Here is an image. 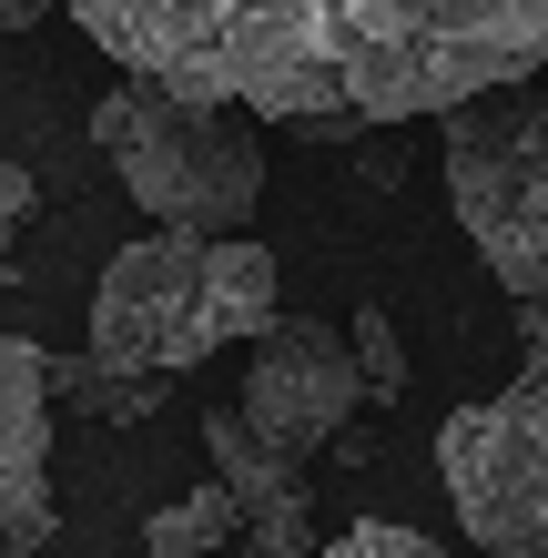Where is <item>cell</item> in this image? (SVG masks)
<instances>
[{
	"label": "cell",
	"mask_w": 548,
	"mask_h": 558,
	"mask_svg": "<svg viewBox=\"0 0 548 558\" xmlns=\"http://www.w3.org/2000/svg\"><path fill=\"white\" fill-rule=\"evenodd\" d=\"M72 21L122 82L305 143L498 102L548 61V0H72Z\"/></svg>",
	"instance_id": "6da1fadb"
},
{
	"label": "cell",
	"mask_w": 548,
	"mask_h": 558,
	"mask_svg": "<svg viewBox=\"0 0 548 558\" xmlns=\"http://www.w3.org/2000/svg\"><path fill=\"white\" fill-rule=\"evenodd\" d=\"M92 143L112 153V173L153 214V234L234 244L254 223V204H265V143H254L244 112H214V102H183V92L122 82V92L92 102Z\"/></svg>",
	"instance_id": "7a4b0ae2"
},
{
	"label": "cell",
	"mask_w": 548,
	"mask_h": 558,
	"mask_svg": "<svg viewBox=\"0 0 548 558\" xmlns=\"http://www.w3.org/2000/svg\"><path fill=\"white\" fill-rule=\"evenodd\" d=\"M437 477L488 558H548V305H519V386L437 426Z\"/></svg>",
	"instance_id": "3957f363"
},
{
	"label": "cell",
	"mask_w": 548,
	"mask_h": 558,
	"mask_svg": "<svg viewBox=\"0 0 548 558\" xmlns=\"http://www.w3.org/2000/svg\"><path fill=\"white\" fill-rule=\"evenodd\" d=\"M437 173L508 305H548V92H498V102L447 112Z\"/></svg>",
	"instance_id": "277c9868"
},
{
	"label": "cell",
	"mask_w": 548,
	"mask_h": 558,
	"mask_svg": "<svg viewBox=\"0 0 548 558\" xmlns=\"http://www.w3.org/2000/svg\"><path fill=\"white\" fill-rule=\"evenodd\" d=\"M204 275H214L204 234H133V244H112L102 284H92V366H112V376H193L214 355Z\"/></svg>",
	"instance_id": "5b68a950"
},
{
	"label": "cell",
	"mask_w": 548,
	"mask_h": 558,
	"mask_svg": "<svg viewBox=\"0 0 548 558\" xmlns=\"http://www.w3.org/2000/svg\"><path fill=\"white\" fill-rule=\"evenodd\" d=\"M366 407V376H356V345H345V325L326 315H275L265 336L244 355V426L265 437L275 457H305L345 437V416Z\"/></svg>",
	"instance_id": "8992f818"
},
{
	"label": "cell",
	"mask_w": 548,
	"mask_h": 558,
	"mask_svg": "<svg viewBox=\"0 0 548 558\" xmlns=\"http://www.w3.org/2000/svg\"><path fill=\"white\" fill-rule=\"evenodd\" d=\"M61 529L51 508V355L0 336V558H31Z\"/></svg>",
	"instance_id": "52a82bcc"
},
{
	"label": "cell",
	"mask_w": 548,
	"mask_h": 558,
	"mask_svg": "<svg viewBox=\"0 0 548 558\" xmlns=\"http://www.w3.org/2000/svg\"><path fill=\"white\" fill-rule=\"evenodd\" d=\"M204 447H214L223 498L244 508V538H254V548H265V558H326V538H315V498H305V468L254 437L244 407L204 416Z\"/></svg>",
	"instance_id": "ba28073f"
},
{
	"label": "cell",
	"mask_w": 548,
	"mask_h": 558,
	"mask_svg": "<svg viewBox=\"0 0 548 558\" xmlns=\"http://www.w3.org/2000/svg\"><path fill=\"white\" fill-rule=\"evenodd\" d=\"M223 538H244V508L223 498V477H204L193 498H163L143 518V558H214Z\"/></svg>",
	"instance_id": "9c48e42d"
},
{
	"label": "cell",
	"mask_w": 548,
	"mask_h": 558,
	"mask_svg": "<svg viewBox=\"0 0 548 558\" xmlns=\"http://www.w3.org/2000/svg\"><path fill=\"white\" fill-rule=\"evenodd\" d=\"M51 397H72L92 416H112V426H133L163 407V376H112V366H92V355H51Z\"/></svg>",
	"instance_id": "30bf717a"
},
{
	"label": "cell",
	"mask_w": 548,
	"mask_h": 558,
	"mask_svg": "<svg viewBox=\"0 0 548 558\" xmlns=\"http://www.w3.org/2000/svg\"><path fill=\"white\" fill-rule=\"evenodd\" d=\"M356 376H366V407H397L406 397V345H397V325H386V305H356Z\"/></svg>",
	"instance_id": "8fae6325"
},
{
	"label": "cell",
	"mask_w": 548,
	"mask_h": 558,
	"mask_svg": "<svg viewBox=\"0 0 548 558\" xmlns=\"http://www.w3.org/2000/svg\"><path fill=\"white\" fill-rule=\"evenodd\" d=\"M326 558H447L427 529H397V518H356L345 538H326Z\"/></svg>",
	"instance_id": "7c38bea8"
},
{
	"label": "cell",
	"mask_w": 548,
	"mask_h": 558,
	"mask_svg": "<svg viewBox=\"0 0 548 558\" xmlns=\"http://www.w3.org/2000/svg\"><path fill=\"white\" fill-rule=\"evenodd\" d=\"M31 214V173L21 162H0V275H11V223Z\"/></svg>",
	"instance_id": "4fadbf2b"
},
{
	"label": "cell",
	"mask_w": 548,
	"mask_h": 558,
	"mask_svg": "<svg viewBox=\"0 0 548 558\" xmlns=\"http://www.w3.org/2000/svg\"><path fill=\"white\" fill-rule=\"evenodd\" d=\"M51 11H72V0H0V31H31V21H51Z\"/></svg>",
	"instance_id": "5bb4252c"
}]
</instances>
